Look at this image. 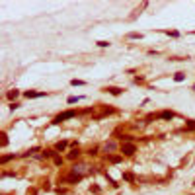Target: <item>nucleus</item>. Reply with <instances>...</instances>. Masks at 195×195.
<instances>
[{
	"mask_svg": "<svg viewBox=\"0 0 195 195\" xmlns=\"http://www.w3.org/2000/svg\"><path fill=\"white\" fill-rule=\"evenodd\" d=\"M193 90H195V86H193Z\"/></svg>",
	"mask_w": 195,
	"mask_h": 195,
	"instance_id": "obj_23",
	"label": "nucleus"
},
{
	"mask_svg": "<svg viewBox=\"0 0 195 195\" xmlns=\"http://www.w3.org/2000/svg\"><path fill=\"white\" fill-rule=\"evenodd\" d=\"M66 146H68V142H66V141H61V142H57V144H55V148H57V150H65Z\"/></svg>",
	"mask_w": 195,
	"mask_h": 195,
	"instance_id": "obj_6",
	"label": "nucleus"
},
{
	"mask_svg": "<svg viewBox=\"0 0 195 195\" xmlns=\"http://www.w3.org/2000/svg\"><path fill=\"white\" fill-rule=\"evenodd\" d=\"M78 154H80V152H78V148H76V150H72L70 154H68V158H70V160H74V158H78Z\"/></svg>",
	"mask_w": 195,
	"mask_h": 195,
	"instance_id": "obj_14",
	"label": "nucleus"
},
{
	"mask_svg": "<svg viewBox=\"0 0 195 195\" xmlns=\"http://www.w3.org/2000/svg\"><path fill=\"white\" fill-rule=\"evenodd\" d=\"M174 115H176V113H174V111H170V109H166V111H160V113H158V115H156V119H174Z\"/></svg>",
	"mask_w": 195,
	"mask_h": 195,
	"instance_id": "obj_3",
	"label": "nucleus"
},
{
	"mask_svg": "<svg viewBox=\"0 0 195 195\" xmlns=\"http://www.w3.org/2000/svg\"><path fill=\"white\" fill-rule=\"evenodd\" d=\"M51 156H55V150H45L43 152V158H51Z\"/></svg>",
	"mask_w": 195,
	"mask_h": 195,
	"instance_id": "obj_15",
	"label": "nucleus"
},
{
	"mask_svg": "<svg viewBox=\"0 0 195 195\" xmlns=\"http://www.w3.org/2000/svg\"><path fill=\"white\" fill-rule=\"evenodd\" d=\"M106 92H109L111 96H121V92H123V90H121V88H115V86H111V88H106Z\"/></svg>",
	"mask_w": 195,
	"mask_h": 195,
	"instance_id": "obj_5",
	"label": "nucleus"
},
{
	"mask_svg": "<svg viewBox=\"0 0 195 195\" xmlns=\"http://www.w3.org/2000/svg\"><path fill=\"white\" fill-rule=\"evenodd\" d=\"M70 84H72V86H84V84H86V82H84V80H70Z\"/></svg>",
	"mask_w": 195,
	"mask_h": 195,
	"instance_id": "obj_10",
	"label": "nucleus"
},
{
	"mask_svg": "<svg viewBox=\"0 0 195 195\" xmlns=\"http://www.w3.org/2000/svg\"><path fill=\"white\" fill-rule=\"evenodd\" d=\"M18 96H20V92H18V90H10V92H8V98H10V100H16Z\"/></svg>",
	"mask_w": 195,
	"mask_h": 195,
	"instance_id": "obj_8",
	"label": "nucleus"
},
{
	"mask_svg": "<svg viewBox=\"0 0 195 195\" xmlns=\"http://www.w3.org/2000/svg\"><path fill=\"white\" fill-rule=\"evenodd\" d=\"M12 158H14V154H6V156H2V158H0V162H2V164H6L8 160H12Z\"/></svg>",
	"mask_w": 195,
	"mask_h": 195,
	"instance_id": "obj_11",
	"label": "nucleus"
},
{
	"mask_svg": "<svg viewBox=\"0 0 195 195\" xmlns=\"http://www.w3.org/2000/svg\"><path fill=\"white\" fill-rule=\"evenodd\" d=\"M121 152H123V154H127V156H133V154L137 152V146H135L133 142H125V144L121 146Z\"/></svg>",
	"mask_w": 195,
	"mask_h": 195,
	"instance_id": "obj_2",
	"label": "nucleus"
},
{
	"mask_svg": "<svg viewBox=\"0 0 195 195\" xmlns=\"http://www.w3.org/2000/svg\"><path fill=\"white\" fill-rule=\"evenodd\" d=\"M193 33H195V31H193Z\"/></svg>",
	"mask_w": 195,
	"mask_h": 195,
	"instance_id": "obj_24",
	"label": "nucleus"
},
{
	"mask_svg": "<svg viewBox=\"0 0 195 195\" xmlns=\"http://www.w3.org/2000/svg\"><path fill=\"white\" fill-rule=\"evenodd\" d=\"M106 150H115V142H108L106 144Z\"/></svg>",
	"mask_w": 195,
	"mask_h": 195,
	"instance_id": "obj_17",
	"label": "nucleus"
},
{
	"mask_svg": "<svg viewBox=\"0 0 195 195\" xmlns=\"http://www.w3.org/2000/svg\"><path fill=\"white\" fill-rule=\"evenodd\" d=\"M45 96V92H25V98H27V100H29V98H43Z\"/></svg>",
	"mask_w": 195,
	"mask_h": 195,
	"instance_id": "obj_4",
	"label": "nucleus"
},
{
	"mask_svg": "<svg viewBox=\"0 0 195 195\" xmlns=\"http://www.w3.org/2000/svg\"><path fill=\"white\" fill-rule=\"evenodd\" d=\"M141 37H142L141 33H135V31H133V33H129V39H141Z\"/></svg>",
	"mask_w": 195,
	"mask_h": 195,
	"instance_id": "obj_16",
	"label": "nucleus"
},
{
	"mask_svg": "<svg viewBox=\"0 0 195 195\" xmlns=\"http://www.w3.org/2000/svg\"><path fill=\"white\" fill-rule=\"evenodd\" d=\"M185 129H187V131H195V121L191 119L189 123H187V125H185Z\"/></svg>",
	"mask_w": 195,
	"mask_h": 195,
	"instance_id": "obj_13",
	"label": "nucleus"
},
{
	"mask_svg": "<svg viewBox=\"0 0 195 195\" xmlns=\"http://www.w3.org/2000/svg\"><path fill=\"white\" fill-rule=\"evenodd\" d=\"M123 178H125L127 182H135V176H133V174H129V172H125V174H123Z\"/></svg>",
	"mask_w": 195,
	"mask_h": 195,
	"instance_id": "obj_12",
	"label": "nucleus"
},
{
	"mask_svg": "<svg viewBox=\"0 0 195 195\" xmlns=\"http://www.w3.org/2000/svg\"><path fill=\"white\" fill-rule=\"evenodd\" d=\"M18 108H20V104H16V102H12V104H10V109H12V111H14V109H18Z\"/></svg>",
	"mask_w": 195,
	"mask_h": 195,
	"instance_id": "obj_19",
	"label": "nucleus"
},
{
	"mask_svg": "<svg viewBox=\"0 0 195 195\" xmlns=\"http://www.w3.org/2000/svg\"><path fill=\"white\" fill-rule=\"evenodd\" d=\"M82 100V96H70L68 98V104H76V102H80Z\"/></svg>",
	"mask_w": 195,
	"mask_h": 195,
	"instance_id": "obj_9",
	"label": "nucleus"
},
{
	"mask_svg": "<svg viewBox=\"0 0 195 195\" xmlns=\"http://www.w3.org/2000/svg\"><path fill=\"white\" fill-rule=\"evenodd\" d=\"M74 115H76V111H74V109H68V111H63V113H59V115H57V117L53 119V125H59L61 121H66V119H72Z\"/></svg>",
	"mask_w": 195,
	"mask_h": 195,
	"instance_id": "obj_1",
	"label": "nucleus"
},
{
	"mask_svg": "<svg viewBox=\"0 0 195 195\" xmlns=\"http://www.w3.org/2000/svg\"><path fill=\"white\" fill-rule=\"evenodd\" d=\"M109 160L113 164H117V162H121V156H109Z\"/></svg>",
	"mask_w": 195,
	"mask_h": 195,
	"instance_id": "obj_18",
	"label": "nucleus"
},
{
	"mask_svg": "<svg viewBox=\"0 0 195 195\" xmlns=\"http://www.w3.org/2000/svg\"><path fill=\"white\" fill-rule=\"evenodd\" d=\"M109 41H98V47H108Z\"/></svg>",
	"mask_w": 195,
	"mask_h": 195,
	"instance_id": "obj_20",
	"label": "nucleus"
},
{
	"mask_svg": "<svg viewBox=\"0 0 195 195\" xmlns=\"http://www.w3.org/2000/svg\"><path fill=\"white\" fill-rule=\"evenodd\" d=\"M8 144V139H6V135H2V146H6Z\"/></svg>",
	"mask_w": 195,
	"mask_h": 195,
	"instance_id": "obj_22",
	"label": "nucleus"
},
{
	"mask_svg": "<svg viewBox=\"0 0 195 195\" xmlns=\"http://www.w3.org/2000/svg\"><path fill=\"white\" fill-rule=\"evenodd\" d=\"M55 164H57V166H61V164H63V158H59V156H55Z\"/></svg>",
	"mask_w": 195,
	"mask_h": 195,
	"instance_id": "obj_21",
	"label": "nucleus"
},
{
	"mask_svg": "<svg viewBox=\"0 0 195 195\" xmlns=\"http://www.w3.org/2000/svg\"><path fill=\"white\" fill-rule=\"evenodd\" d=\"M174 80H176V82H184V80H185V74H184V72H176Z\"/></svg>",
	"mask_w": 195,
	"mask_h": 195,
	"instance_id": "obj_7",
	"label": "nucleus"
}]
</instances>
